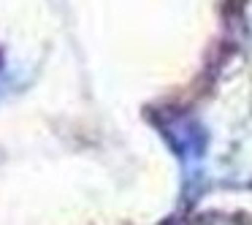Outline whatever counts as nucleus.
<instances>
[{
	"mask_svg": "<svg viewBox=\"0 0 252 225\" xmlns=\"http://www.w3.org/2000/svg\"><path fill=\"white\" fill-rule=\"evenodd\" d=\"M163 133L171 141L174 152L179 155V160L192 174L201 165L203 152H206V130L201 128V122L192 120L190 114H171V117H165Z\"/></svg>",
	"mask_w": 252,
	"mask_h": 225,
	"instance_id": "1",
	"label": "nucleus"
}]
</instances>
